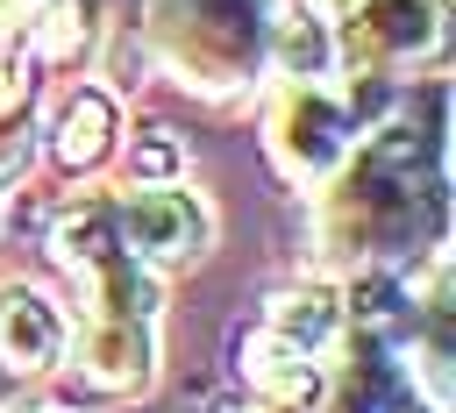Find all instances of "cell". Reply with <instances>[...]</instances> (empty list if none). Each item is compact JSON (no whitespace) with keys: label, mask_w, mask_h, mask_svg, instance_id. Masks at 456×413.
Here are the masks:
<instances>
[{"label":"cell","mask_w":456,"mask_h":413,"mask_svg":"<svg viewBox=\"0 0 456 413\" xmlns=\"http://www.w3.org/2000/svg\"><path fill=\"white\" fill-rule=\"evenodd\" d=\"M107 199H114V228H121V242H128L150 271H185V263H200V256L214 249V235H221L207 192H192L185 178L121 185V192H107Z\"/></svg>","instance_id":"obj_6"},{"label":"cell","mask_w":456,"mask_h":413,"mask_svg":"<svg viewBox=\"0 0 456 413\" xmlns=\"http://www.w3.org/2000/svg\"><path fill=\"white\" fill-rule=\"evenodd\" d=\"M71 349V313L28 285V278H0V370L7 377H50Z\"/></svg>","instance_id":"obj_8"},{"label":"cell","mask_w":456,"mask_h":413,"mask_svg":"<svg viewBox=\"0 0 456 413\" xmlns=\"http://www.w3.org/2000/svg\"><path fill=\"white\" fill-rule=\"evenodd\" d=\"M314 278L413 271L449 235V85L420 78L349 142V157L306 192Z\"/></svg>","instance_id":"obj_1"},{"label":"cell","mask_w":456,"mask_h":413,"mask_svg":"<svg viewBox=\"0 0 456 413\" xmlns=\"http://www.w3.org/2000/svg\"><path fill=\"white\" fill-rule=\"evenodd\" d=\"M370 128V114L342 93V78H271V100H264V157L285 185L314 192L342 157L349 142Z\"/></svg>","instance_id":"obj_5"},{"label":"cell","mask_w":456,"mask_h":413,"mask_svg":"<svg viewBox=\"0 0 456 413\" xmlns=\"http://www.w3.org/2000/svg\"><path fill=\"white\" fill-rule=\"evenodd\" d=\"M285 0H142V71L192 100H242L271 71V28Z\"/></svg>","instance_id":"obj_3"},{"label":"cell","mask_w":456,"mask_h":413,"mask_svg":"<svg viewBox=\"0 0 456 413\" xmlns=\"http://www.w3.org/2000/svg\"><path fill=\"white\" fill-rule=\"evenodd\" d=\"M299 7H306V14L321 21V28H335V21H342V14L356 7V0H299Z\"/></svg>","instance_id":"obj_12"},{"label":"cell","mask_w":456,"mask_h":413,"mask_svg":"<svg viewBox=\"0 0 456 413\" xmlns=\"http://www.w3.org/2000/svg\"><path fill=\"white\" fill-rule=\"evenodd\" d=\"M0 199H7V192H0Z\"/></svg>","instance_id":"obj_13"},{"label":"cell","mask_w":456,"mask_h":413,"mask_svg":"<svg viewBox=\"0 0 456 413\" xmlns=\"http://www.w3.org/2000/svg\"><path fill=\"white\" fill-rule=\"evenodd\" d=\"M36 150L64 171V178H93L114 164L121 150V100L107 85H64L50 121H36Z\"/></svg>","instance_id":"obj_7"},{"label":"cell","mask_w":456,"mask_h":413,"mask_svg":"<svg viewBox=\"0 0 456 413\" xmlns=\"http://www.w3.org/2000/svg\"><path fill=\"white\" fill-rule=\"evenodd\" d=\"M335 78L342 93L378 121L399 85H413V71H428L449 43V0H356L335 28Z\"/></svg>","instance_id":"obj_4"},{"label":"cell","mask_w":456,"mask_h":413,"mask_svg":"<svg viewBox=\"0 0 456 413\" xmlns=\"http://www.w3.org/2000/svg\"><path fill=\"white\" fill-rule=\"evenodd\" d=\"M36 7H43V0H0V50H21V36H28Z\"/></svg>","instance_id":"obj_11"},{"label":"cell","mask_w":456,"mask_h":413,"mask_svg":"<svg viewBox=\"0 0 456 413\" xmlns=\"http://www.w3.org/2000/svg\"><path fill=\"white\" fill-rule=\"evenodd\" d=\"M43 249L57 271L78 278V320H71V370L86 385V399L128 406L157 385V320H164V271H150L121 228H114V199L107 192H78L50 214ZM86 406V413H93Z\"/></svg>","instance_id":"obj_2"},{"label":"cell","mask_w":456,"mask_h":413,"mask_svg":"<svg viewBox=\"0 0 456 413\" xmlns=\"http://www.w3.org/2000/svg\"><path fill=\"white\" fill-rule=\"evenodd\" d=\"M36 100V64L21 50H0V114H28Z\"/></svg>","instance_id":"obj_10"},{"label":"cell","mask_w":456,"mask_h":413,"mask_svg":"<svg viewBox=\"0 0 456 413\" xmlns=\"http://www.w3.org/2000/svg\"><path fill=\"white\" fill-rule=\"evenodd\" d=\"M121 157V171H128V185H157V178H185V150H178V135L171 128H142V142H128V150H114Z\"/></svg>","instance_id":"obj_9"}]
</instances>
